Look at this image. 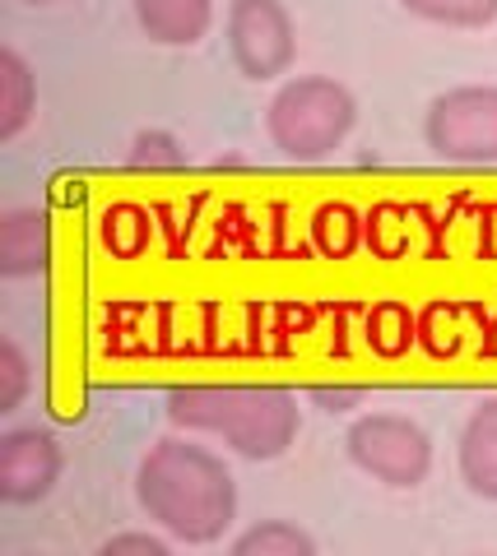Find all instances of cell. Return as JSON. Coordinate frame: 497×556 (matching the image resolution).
<instances>
[{
    "mask_svg": "<svg viewBox=\"0 0 497 556\" xmlns=\"http://www.w3.org/2000/svg\"><path fill=\"white\" fill-rule=\"evenodd\" d=\"M140 510L177 543H219L237 519V482L210 445L186 437H163L145 450L135 468Z\"/></svg>",
    "mask_w": 497,
    "mask_h": 556,
    "instance_id": "6da1fadb",
    "label": "cell"
},
{
    "mask_svg": "<svg viewBox=\"0 0 497 556\" xmlns=\"http://www.w3.org/2000/svg\"><path fill=\"white\" fill-rule=\"evenodd\" d=\"M167 422L196 437H219L251 464L284 459L302 431L298 399L274 386H186L167 394Z\"/></svg>",
    "mask_w": 497,
    "mask_h": 556,
    "instance_id": "7a4b0ae2",
    "label": "cell"
},
{
    "mask_svg": "<svg viewBox=\"0 0 497 556\" xmlns=\"http://www.w3.org/2000/svg\"><path fill=\"white\" fill-rule=\"evenodd\" d=\"M358 121V102L331 75H298L288 79L265 108L270 144L294 163H321L345 144Z\"/></svg>",
    "mask_w": 497,
    "mask_h": 556,
    "instance_id": "3957f363",
    "label": "cell"
},
{
    "mask_svg": "<svg viewBox=\"0 0 497 556\" xmlns=\"http://www.w3.org/2000/svg\"><path fill=\"white\" fill-rule=\"evenodd\" d=\"M345 450L358 473H368L382 486H396V492H414L433 473V437L405 413L358 417L345 437Z\"/></svg>",
    "mask_w": 497,
    "mask_h": 556,
    "instance_id": "277c9868",
    "label": "cell"
},
{
    "mask_svg": "<svg viewBox=\"0 0 497 556\" xmlns=\"http://www.w3.org/2000/svg\"><path fill=\"white\" fill-rule=\"evenodd\" d=\"M423 144L442 163H497V84H460L427 102Z\"/></svg>",
    "mask_w": 497,
    "mask_h": 556,
    "instance_id": "5b68a950",
    "label": "cell"
},
{
    "mask_svg": "<svg viewBox=\"0 0 497 556\" xmlns=\"http://www.w3.org/2000/svg\"><path fill=\"white\" fill-rule=\"evenodd\" d=\"M224 38L237 75H247L251 84L279 79L298 61V24L284 0H228Z\"/></svg>",
    "mask_w": 497,
    "mask_h": 556,
    "instance_id": "8992f818",
    "label": "cell"
},
{
    "mask_svg": "<svg viewBox=\"0 0 497 556\" xmlns=\"http://www.w3.org/2000/svg\"><path fill=\"white\" fill-rule=\"evenodd\" d=\"M61 441L47 427H14L0 437V501L5 506H38L61 482Z\"/></svg>",
    "mask_w": 497,
    "mask_h": 556,
    "instance_id": "52a82bcc",
    "label": "cell"
},
{
    "mask_svg": "<svg viewBox=\"0 0 497 556\" xmlns=\"http://www.w3.org/2000/svg\"><path fill=\"white\" fill-rule=\"evenodd\" d=\"M456 468H460V482L479 501H497V399H484L465 417L456 441Z\"/></svg>",
    "mask_w": 497,
    "mask_h": 556,
    "instance_id": "ba28073f",
    "label": "cell"
},
{
    "mask_svg": "<svg viewBox=\"0 0 497 556\" xmlns=\"http://www.w3.org/2000/svg\"><path fill=\"white\" fill-rule=\"evenodd\" d=\"M135 24L159 47H196L214 24V0H131Z\"/></svg>",
    "mask_w": 497,
    "mask_h": 556,
    "instance_id": "9c48e42d",
    "label": "cell"
},
{
    "mask_svg": "<svg viewBox=\"0 0 497 556\" xmlns=\"http://www.w3.org/2000/svg\"><path fill=\"white\" fill-rule=\"evenodd\" d=\"M47 218L38 208H14L0 218V274L5 278H33L47 269Z\"/></svg>",
    "mask_w": 497,
    "mask_h": 556,
    "instance_id": "30bf717a",
    "label": "cell"
},
{
    "mask_svg": "<svg viewBox=\"0 0 497 556\" xmlns=\"http://www.w3.org/2000/svg\"><path fill=\"white\" fill-rule=\"evenodd\" d=\"M38 112V79L14 47H0V139H20Z\"/></svg>",
    "mask_w": 497,
    "mask_h": 556,
    "instance_id": "8fae6325",
    "label": "cell"
},
{
    "mask_svg": "<svg viewBox=\"0 0 497 556\" xmlns=\"http://www.w3.org/2000/svg\"><path fill=\"white\" fill-rule=\"evenodd\" d=\"M233 556H316V538L288 519H261L233 538Z\"/></svg>",
    "mask_w": 497,
    "mask_h": 556,
    "instance_id": "7c38bea8",
    "label": "cell"
},
{
    "mask_svg": "<svg viewBox=\"0 0 497 556\" xmlns=\"http://www.w3.org/2000/svg\"><path fill=\"white\" fill-rule=\"evenodd\" d=\"M400 10L414 14L423 24L460 28V33L488 28L497 20V0H400Z\"/></svg>",
    "mask_w": 497,
    "mask_h": 556,
    "instance_id": "4fadbf2b",
    "label": "cell"
},
{
    "mask_svg": "<svg viewBox=\"0 0 497 556\" xmlns=\"http://www.w3.org/2000/svg\"><path fill=\"white\" fill-rule=\"evenodd\" d=\"M182 163H186V153L167 130H140L131 139V167L135 172H177Z\"/></svg>",
    "mask_w": 497,
    "mask_h": 556,
    "instance_id": "5bb4252c",
    "label": "cell"
},
{
    "mask_svg": "<svg viewBox=\"0 0 497 556\" xmlns=\"http://www.w3.org/2000/svg\"><path fill=\"white\" fill-rule=\"evenodd\" d=\"M28 371L33 367H28L24 348L14 339H0V413H14L28 399V386H33Z\"/></svg>",
    "mask_w": 497,
    "mask_h": 556,
    "instance_id": "9a60e30c",
    "label": "cell"
},
{
    "mask_svg": "<svg viewBox=\"0 0 497 556\" xmlns=\"http://www.w3.org/2000/svg\"><path fill=\"white\" fill-rule=\"evenodd\" d=\"M167 552H173V543L159 533H116L98 547V556H167Z\"/></svg>",
    "mask_w": 497,
    "mask_h": 556,
    "instance_id": "2e32d148",
    "label": "cell"
},
{
    "mask_svg": "<svg viewBox=\"0 0 497 556\" xmlns=\"http://www.w3.org/2000/svg\"><path fill=\"white\" fill-rule=\"evenodd\" d=\"M358 394H331V390H316V404H325L331 413H339V404H353Z\"/></svg>",
    "mask_w": 497,
    "mask_h": 556,
    "instance_id": "e0dca14e",
    "label": "cell"
},
{
    "mask_svg": "<svg viewBox=\"0 0 497 556\" xmlns=\"http://www.w3.org/2000/svg\"><path fill=\"white\" fill-rule=\"evenodd\" d=\"M24 5H57V0H24Z\"/></svg>",
    "mask_w": 497,
    "mask_h": 556,
    "instance_id": "ac0fdd59",
    "label": "cell"
}]
</instances>
